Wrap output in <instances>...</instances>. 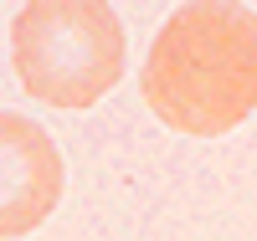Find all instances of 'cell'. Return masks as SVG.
<instances>
[{"instance_id":"obj_1","label":"cell","mask_w":257,"mask_h":241,"mask_svg":"<svg viewBox=\"0 0 257 241\" xmlns=\"http://www.w3.org/2000/svg\"><path fill=\"white\" fill-rule=\"evenodd\" d=\"M139 87L175 134H231L257 113V11L226 0L180 6L149 47Z\"/></svg>"},{"instance_id":"obj_2","label":"cell","mask_w":257,"mask_h":241,"mask_svg":"<svg viewBox=\"0 0 257 241\" xmlns=\"http://www.w3.org/2000/svg\"><path fill=\"white\" fill-rule=\"evenodd\" d=\"M128 36L103 0H36L11 16L16 82L47 108H93L123 77Z\"/></svg>"},{"instance_id":"obj_3","label":"cell","mask_w":257,"mask_h":241,"mask_svg":"<svg viewBox=\"0 0 257 241\" xmlns=\"http://www.w3.org/2000/svg\"><path fill=\"white\" fill-rule=\"evenodd\" d=\"M62 195V154L31 118H0V236H26Z\"/></svg>"}]
</instances>
